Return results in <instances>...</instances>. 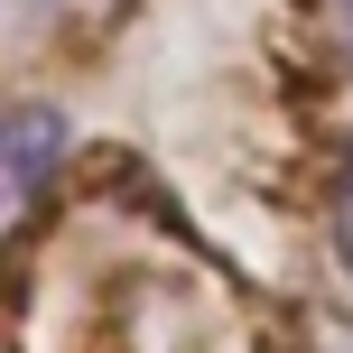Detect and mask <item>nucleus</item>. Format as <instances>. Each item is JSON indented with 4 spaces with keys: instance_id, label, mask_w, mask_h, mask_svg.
I'll use <instances>...</instances> for the list:
<instances>
[{
    "instance_id": "nucleus-1",
    "label": "nucleus",
    "mask_w": 353,
    "mask_h": 353,
    "mask_svg": "<svg viewBox=\"0 0 353 353\" xmlns=\"http://www.w3.org/2000/svg\"><path fill=\"white\" fill-rule=\"evenodd\" d=\"M56 149H65V121H56V112H19V121H10V214L37 205Z\"/></svg>"
},
{
    "instance_id": "nucleus-2",
    "label": "nucleus",
    "mask_w": 353,
    "mask_h": 353,
    "mask_svg": "<svg viewBox=\"0 0 353 353\" xmlns=\"http://www.w3.org/2000/svg\"><path fill=\"white\" fill-rule=\"evenodd\" d=\"M335 251H344V270H353V159L335 176Z\"/></svg>"
},
{
    "instance_id": "nucleus-3",
    "label": "nucleus",
    "mask_w": 353,
    "mask_h": 353,
    "mask_svg": "<svg viewBox=\"0 0 353 353\" xmlns=\"http://www.w3.org/2000/svg\"><path fill=\"white\" fill-rule=\"evenodd\" d=\"M335 37H344V65H353V0H335Z\"/></svg>"
}]
</instances>
